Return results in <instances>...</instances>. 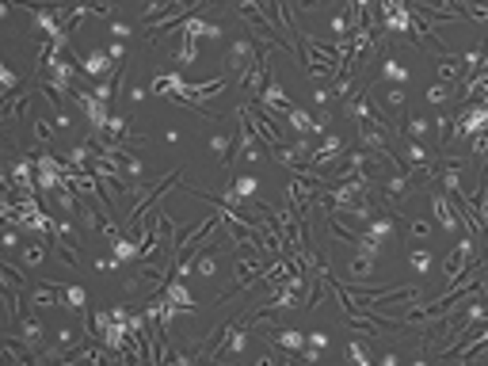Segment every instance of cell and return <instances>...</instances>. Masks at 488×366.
Here are the masks:
<instances>
[{
  "mask_svg": "<svg viewBox=\"0 0 488 366\" xmlns=\"http://www.w3.org/2000/svg\"><path fill=\"white\" fill-rule=\"evenodd\" d=\"M256 42H252L248 39V35H240V39L237 42H233L229 46V50H225V69H229V77H244V73H248L252 69V61H256Z\"/></svg>",
  "mask_w": 488,
  "mask_h": 366,
  "instance_id": "6",
  "label": "cell"
},
{
  "mask_svg": "<svg viewBox=\"0 0 488 366\" xmlns=\"http://www.w3.org/2000/svg\"><path fill=\"white\" fill-rule=\"evenodd\" d=\"M313 99H317V107H328V103H332V88H317Z\"/></svg>",
  "mask_w": 488,
  "mask_h": 366,
  "instance_id": "47",
  "label": "cell"
},
{
  "mask_svg": "<svg viewBox=\"0 0 488 366\" xmlns=\"http://www.w3.org/2000/svg\"><path fill=\"white\" fill-rule=\"evenodd\" d=\"M42 260H46V240L31 237V244H23V264L27 267H42Z\"/></svg>",
  "mask_w": 488,
  "mask_h": 366,
  "instance_id": "30",
  "label": "cell"
},
{
  "mask_svg": "<svg viewBox=\"0 0 488 366\" xmlns=\"http://www.w3.org/2000/svg\"><path fill=\"white\" fill-rule=\"evenodd\" d=\"M328 27H332V39H351V12H336Z\"/></svg>",
  "mask_w": 488,
  "mask_h": 366,
  "instance_id": "34",
  "label": "cell"
},
{
  "mask_svg": "<svg viewBox=\"0 0 488 366\" xmlns=\"http://www.w3.org/2000/svg\"><path fill=\"white\" fill-rule=\"evenodd\" d=\"M35 168H39V191H42V199H46V195H54L61 183H69V180H65V161H58L50 149H39V153H35Z\"/></svg>",
  "mask_w": 488,
  "mask_h": 366,
  "instance_id": "2",
  "label": "cell"
},
{
  "mask_svg": "<svg viewBox=\"0 0 488 366\" xmlns=\"http://www.w3.org/2000/svg\"><path fill=\"white\" fill-rule=\"evenodd\" d=\"M111 256H115L118 264H134V260H142V240H130L126 233H118V237L111 240Z\"/></svg>",
  "mask_w": 488,
  "mask_h": 366,
  "instance_id": "17",
  "label": "cell"
},
{
  "mask_svg": "<svg viewBox=\"0 0 488 366\" xmlns=\"http://www.w3.org/2000/svg\"><path fill=\"white\" fill-rule=\"evenodd\" d=\"M92 264H96V271H103V275H111V271H118V267H122L115 256H99V260H92Z\"/></svg>",
  "mask_w": 488,
  "mask_h": 366,
  "instance_id": "41",
  "label": "cell"
},
{
  "mask_svg": "<svg viewBox=\"0 0 488 366\" xmlns=\"http://www.w3.org/2000/svg\"><path fill=\"white\" fill-rule=\"evenodd\" d=\"M54 237H58V240H69V244H80V233L73 229V221H65V218L54 225Z\"/></svg>",
  "mask_w": 488,
  "mask_h": 366,
  "instance_id": "35",
  "label": "cell"
},
{
  "mask_svg": "<svg viewBox=\"0 0 488 366\" xmlns=\"http://www.w3.org/2000/svg\"><path fill=\"white\" fill-rule=\"evenodd\" d=\"M431 130H435L439 134V142H443V149L454 142V115H450V111H439L435 118H431Z\"/></svg>",
  "mask_w": 488,
  "mask_h": 366,
  "instance_id": "25",
  "label": "cell"
},
{
  "mask_svg": "<svg viewBox=\"0 0 488 366\" xmlns=\"http://www.w3.org/2000/svg\"><path fill=\"white\" fill-rule=\"evenodd\" d=\"M435 73L443 84H462L465 80V69H462V58H454V54H443V58L435 61Z\"/></svg>",
  "mask_w": 488,
  "mask_h": 366,
  "instance_id": "18",
  "label": "cell"
},
{
  "mask_svg": "<svg viewBox=\"0 0 488 366\" xmlns=\"http://www.w3.org/2000/svg\"><path fill=\"white\" fill-rule=\"evenodd\" d=\"M107 54H111V58H115V61H126V46H122V39H115V42H111V46H107Z\"/></svg>",
  "mask_w": 488,
  "mask_h": 366,
  "instance_id": "45",
  "label": "cell"
},
{
  "mask_svg": "<svg viewBox=\"0 0 488 366\" xmlns=\"http://www.w3.org/2000/svg\"><path fill=\"white\" fill-rule=\"evenodd\" d=\"M27 111H31V92H16V96H8L4 99V122H16V118H23Z\"/></svg>",
  "mask_w": 488,
  "mask_h": 366,
  "instance_id": "21",
  "label": "cell"
},
{
  "mask_svg": "<svg viewBox=\"0 0 488 366\" xmlns=\"http://www.w3.org/2000/svg\"><path fill=\"white\" fill-rule=\"evenodd\" d=\"M374 80H378V84H408L412 73L405 69V61H401V58H393V54H382L378 77H374Z\"/></svg>",
  "mask_w": 488,
  "mask_h": 366,
  "instance_id": "11",
  "label": "cell"
},
{
  "mask_svg": "<svg viewBox=\"0 0 488 366\" xmlns=\"http://www.w3.org/2000/svg\"><path fill=\"white\" fill-rule=\"evenodd\" d=\"M225 88H229V73H221V77H214V80H202V84H187L180 96H176V103H180V107H191V103H206V99L221 96Z\"/></svg>",
  "mask_w": 488,
  "mask_h": 366,
  "instance_id": "7",
  "label": "cell"
},
{
  "mask_svg": "<svg viewBox=\"0 0 488 366\" xmlns=\"http://www.w3.org/2000/svg\"><path fill=\"white\" fill-rule=\"evenodd\" d=\"M65 54H69V58L80 65V73H84V77H107V73H111V65H115V58H111L107 50L77 54V50H73V46H69V50H65Z\"/></svg>",
  "mask_w": 488,
  "mask_h": 366,
  "instance_id": "8",
  "label": "cell"
},
{
  "mask_svg": "<svg viewBox=\"0 0 488 366\" xmlns=\"http://www.w3.org/2000/svg\"><path fill=\"white\" fill-rule=\"evenodd\" d=\"M164 8H176V0H149L145 12H142V20H145V23H153V16H157V12H164Z\"/></svg>",
  "mask_w": 488,
  "mask_h": 366,
  "instance_id": "40",
  "label": "cell"
},
{
  "mask_svg": "<svg viewBox=\"0 0 488 366\" xmlns=\"http://www.w3.org/2000/svg\"><path fill=\"white\" fill-rule=\"evenodd\" d=\"M408 237L427 240L431 237V214H408Z\"/></svg>",
  "mask_w": 488,
  "mask_h": 366,
  "instance_id": "27",
  "label": "cell"
},
{
  "mask_svg": "<svg viewBox=\"0 0 488 366\" xmlns=\"http://www.w3.org/2000/svg\"><path fill=\"white\" fill-rule=\"evenodd\" d=\"M439 183H443V191L446 195H454L458 187H462V161H443V172H439Z\"/></svg>",
  "mask_w": 488,
  "mask_h": 366,
  "instance_id": "22",
  "label": "cell"
},
{
  "mask_svg": "<svg viewBox=\"0 0 488 366\" xmlns=\"http://www.w3.org/2000/svg\"><path fill=\"white\" fill-rule=\"evenodd\" d=\"M321 4H324V0H298V8H302V12H317Z\"/></svg>",
  "mask_w": 488,
  "mask_h": 366,
  "instance_id": "51",
  "label": "cell"
},
{
  "mask_svg": "<svg viewBox=\"0 0 488 366\" xmlns=\"http://www.w3.org/2000/svg\"><path fill=\"white\" fill-rule=\"evenodd\" d=\"M343 153H347V142L340 134H324L321 145L313 149V157H309V168H317V172H328V168L343 164Z\"/></svg>",
  "mask_w": 488,
  "mask_h": 366,
  "instance_id": "5",
  "label": "cell"
},
{
  "mask_svg": "<svg viewBox=\"0 0 488 366\" xmlns=\"http://www.w3.org/2000/svg\"><path fill=\"white\" fill-rule=\"evenodd\" d=\"M180 176H183V172H180V168H172V172H168V176H164V180H161V183H157V187H153V191H145V195H142V199H138V202H134V210H130V214H126V229H134V225H142V221H145V210H149V206H153V202H161V199H164V195H168V191H172V183H176V180H180Z\"/></svg>",
  "mask_w": 488,
  "mask_h": 366,
  "instance_id": "4",
  "label": "cell"
},
{
  "mask_svg": "<svg viewBox=\"0 0 488 366\" xmlns=\"http://www.w3.org/2000/svg\"><path fill=\"white\" fill-rule=\"evenodd\" d=\"M111 321H130V309L126 305H115V309H111Z\"/></svg>",
  "mask_w": 488,
  "mask_h": 366,
  "instance_id": "49",
  "label": "cell"
},
{
  "mask_svg": "<svg viewBox=\"0 0 488 366\" xmlns=\"http://www.w3.org/2000/svg\"><path fill=\"white\" fill-rule=\"evenodd\" d=\"M309 343L305 332H298V328H267V347H279V351H294L302 355V347Z\"/></svg>",
  "mask_w": 488,
  "mask_h": 366,
  "instance_id": "9",
  "label": "cell"
},
{
  "mask_svg": "<svg viewBox=\"0 0 488 366\" xmlns=\"http://www.w3.org/2000/svg\"><path fill=\"white\" fill-rule=\"evenodd\" d=\"M20 92V73L12 69V65H0V96H16Z\"/></svg>",
  "mask_w": 488,
  "mask_h": 366,
  "instance_id": "31",
  "label": "cell"
},
{
  "mask_svg": "<svg viewBox=\"0 0 488 366\" xmlns=\"http://www.w3.org/2000/svg\"><path fill=\"white\" fill-rule=\"evenodd\" d=\"M149 96V88H142V84H134V88H130V99H134V103H142Z\"/></svg>",
  "mask_w": 488,
  "mask_h": 366,
  "instance_id": "50",
  "label": "cell"
},
{
  "mask_svg": "<svg viewBox=\"0 0 488 366\" xmlns=\"http://www.w3.org/2000/svg\"><path fill=\"white\" fill-rule=\"evenodd\" d=\"M77 340H80V336L73 332V328H61V332H58V343L65 347V351H73V347H77Z\"/></svg>",
  "mask_w": 488,
  "mask_h": 366,
  "instance_id": "42",
  "label": "cell"
},
{
  "mask_svg": "<svg viewBox=\"0 0 488 366\" xmlns=\"http://www.w3.org/2000/svg\"><path fill=\"white\" fill-rule=\"evenodd\" d=\"M454 88H458V84H443V80H435V84H431V88L424 92V96H427L431 107H446V103L454 99Z\"/></svg>",
  "mask_w": 488,
  "mask_h": 366,
  "instance_id": "26",
  "label": "cell"
},
{
  "mask_svg": "<svg viewBox=\"0 0 488 366\" xmlns=\"http://www.w3.org/2000/svg\"><path fill=\"white\" fill-rule=\"evenodd\" d=\"M481 130H488V103L477 99V103H469V107H462L454 115V138L458 142H469V138L481 134Z\"/></svg>",
  "mask_w": 488,
  "mask_h": 366,
  "instance_id": "3",
  "label": "cell"
},
{
  "mask_svg": "<svg viewBox=\"0 0 488 366\" xmlns=\"http://www.w3.org/2000/svg\"><path fill=\"white\" fill-rule=\"evenodd\" d=\"M309 343H313V347H321V351H324V347H328V332H309Z\"/></svg>",
  "mask_w": 488,
  "mask_h": 366,
  "instance_id": "48",
  "label": "cell"
},
{
  "mask_svg": "<svg viewBox=\"0 0 488 366\" xmlns=\"http://www.w3.org/2000/svg\"><path fill=\"white\" fill-rule=\"evenodd\" d=\"M183 88H187L183 73H161V77H153V96H168V99H176Z\"/></svg>",
  "mask_w": 488,
  "mask_h": 366,
  "instance_id": "19",
  "label": "cell"
},
{
  "mask_svg": "<svg viewBox=\"0 0 488 366\" xmlns=\"http://www.w3.org/2000/svg\"><path fill=\"white\" fill-rule=\"evenodd\" d=\"M4 248H8V252L20 248V229H16V225H8V233H4Z\"/></svg>",
  "mask_w": 488,
  "mask_h": 366,
  "instance_id": "43",
  "label": "cell"
},
{
  "mask_svg": "<svg viewBox=\"0 0 488 366\" xmlns=\"http://www.w3.org/2000/svg\"><path fill=\"white\" fill-rule=\"evenodd\" d=\"M31 134H35V142L46 149V145H50V138L58 134V126H54V118H31Z\"/></svg>",
  "mask_w": 488,
  "mask_h": 366,
  "instance_id": "29",
  "label": "cell"
},
{
  "mask_svg": "<svg viewBox=\"0 0 488 366\" xmlns=\"http://www.w3.org/2000/svg\"><path fill=\"white\" fill-rule=\"evenodd\" d=\"M107 35H111V39H126V35H130V27H126V23H118V20H111Z\"/></svg>",
  "mask_w": 488,
  "mask_h": 366,
  "instance_id": "44",
  "label": "cell"
},
{
  "mask_svg": "<svg viewBox=\"0 0 488 366\" xmlns=\"http://www.w3.org/2000/svg\"><path fill=\"white\" fill-rule=\"evenodd\" d=\"M54 126H58V130H69V126H73L69 111H54Z\"/></svg>",
  "mask_w": 488,
  "mask_h": 366,
  "instance_id": "46",
  "label": "cell"
},
{
  "mask_svg": "<svg viewBox=\"0 0 488 366\" xmlns=\"http://www.w3.org/2000/svg\"><path fill=\"white\" fill-rule=\"evenodd\" d=\"M61 305L73 309V313H84V305H88V290H84L80 283L65 286V290H61Z\"/></svg>",
  "mask_w": 488,
  "mask_h": 366,
  "instance_id": "24",
  "label": "cell"
},
{
  "mask_svg": "<svg viewBox=\"0 0 488 366\" xmlns=\"http://www.w3.org/2000/svg\"><path fill=\"white\" fill-rule=\"evenodd\" d=\"M347 359L359 362V366H370V351H366L359 340H351V343H347Z\"/></svg>",
  "mask_w": 488,
  "mask_h": 366,
  "instance_id": "38",
  "label": "cell"
},
{
  "mask_svg": "<svg viewBox=\"0 0 488 366\" xmlns=\"http://www.w3.org/2000/svg\"><path fill=\"white\" fill-rule=\"evenodd\" d=\"M347 271H351L355 279H370V275H374V256H362V252H355L351 264H347Z\"/></svg>",
  "mask_w": 488,
  "mask_h": 366,
  "instance_id": "32",
  "label": "cell"
},
{
  "mask_svg": "<svg viewBox=\"0 0 488 366\" xmlns=\"http://www.w3.org/2000/svg\"><path fill=\"white\" fill-rule=\"evenodd\" d=\"M172 58H176V65H180V69H191V65L199 61V39H187V35H183V42L176 46Z\"/></svg>",
  "mask_w": 488,
  "mask_h": 366,
  "instance_id": "23",
  "label": "cell"
},
{
  "mask_svg": "<svg viewBox=\"0 0 488 366\" xmlns=\"http://www.w3.org/2000/svg\"><path fill=\"white\" fill-rule=\"evenodd\" d=\"M164 294L172 298V302L183 309V313H195V309H199V302H195V298H191V290H187V283H183L180 275H172V279H168V283H164Z\"/></svg>",
  "mask_w": 488,
  "mask_h": 366,
  "instance_id": "16",
  "label": "cell"
},
{
  "mask_svg": "<svg viewBox=\"0 0 488 366\" xmlns=\"http://www.w3.org/2000/svg\"><path fill=\"white\" fill-rule=\"evenodd\" d=\"M408 267L416 271V275H427V267H431V252H427V248H408Z\"/></svg>",
  "mask_w": 488,
  "mask_h": 366,
  "instance_id": "33",
  "label": "cell"
},
{
  "mask_svg": "<svg viewBox=\"0 0 488 366\" xmlns=\"http://www.w3.org/2000/svg\"><path fill=\"white\" fill-rule=\"evenodd\" d=\"M401 130H405V138H416V142H424V138L431 134V122H427L424 115H408Z\"/></svg>",
  "mask_w": 488,
  "mask_h": 366,
  "instance_id": "28",
  "label": "cell"
},
{
  "mask_svg": "<svg viewBox=\"0 0 488 366\" xmlns=\"http://www.w3.org/2000/svg\"><path fill=\"white\" fill-rule=\"evenodd\" d=\"M195 271H199V275H206V279H210L214 271H218V260H214V256H206V252H199V256H195Z\"/></svg>",
  "mask_w": 488,
  "mask_h": 366,
  "instance_id": "39",
  "label": "cell"
},
{
  "mask_svg": "<svg viewBox=\"0 0 488 366\" xmlns=\"http://www.w3.org/2000/svg\"><path fill=\"white\" fill-rule=\"evenodd\" d=\"M252 103H256V107L264 111V115H275V118H286L290 111L298 107V103H294V99H290L286 92H283V84H279V77H275V73H271V80L264 84V92H260V96L252 99Z\"/></svg>",
  "mask_w": 488,
  "mask_h": 366,
  "instance_id": "1",
  "label": "cell"
},
{
  "mask_svg": "<svg viewBox=\"0 0 488 366\" xmlns=\"http://www.w3.org/2000/svg\"><path fill=\"white\" fill-rule=\"evenodd\" d=\"M240 16H244V23H252L260 35H264V39H271V31H275V20H271V16L256 4V0H240Z\"/></svg>",
  "mask_w": 488,
  "mask_h": 366,
  "instance_id": "13",
  "label": "cell"
},
{
  "mask_svg": "<svg viewBox=\"0 0 488 366\" xmlns=\"http://www.w3.org/2000/svg\"><path fill=\"white\" fill-rule=\"evenodd\" d=\"M431 221H439L446 233H458V210L450 202V195H431Z\"/></svg>",
  "mask_w": 488,
  "mask_h": 366,
  "instance_id": "12",
  "label": "cell"
},
{
  "mask_svg": "<svg viewBox=\"0 0 488 366\" xmlns=\"http://www.w3.org/2000/svg\"><path fill=\"white\" fill-rule=\"evenodd\" d=\"M180 31L187 35V39H221V31H225V27L221 23H210V20H202V16L199 12H195V16H187V20H180Z\"/></svg>",
  "mask_w": 488,
  "mask_h": 366,
  "instance_id": "10",
  "label": "cell"
},
{
  "mask_svg": "<svg viewBox=\"0 0 488 366\" xmlns=\"http://www.w3.org/2000/svg\"><path fill=\"white\" fill-rule=\"evenodd\" d=\"M469 145H473V157H477V161H481V168H484V157H488V130L473 134V138H469Z\"/></svg>",
  "mask_w": 488,
  "mask_h": 366,
  "instance_id": "36",
  "label": "cell"
},
{
  "mask_svg": "<svg viewBox=\"0 0 488 366\" xmlns=\"http://www.w3.org/2000/svg\"><path fill=\"white\" fill-rule=\"evenodd\" d=\"M401 142H405V153H401V161H405L408 168H431L435 153H427L424 142H416V138H401Z\"/></svg>",
  "mask_w": 488,
  "mask_h": 366,
  "instance_id": "15",
  "label": "cell"
},
{
  "mask_svg": "<svg viewBox=\"0 0 488 366\" xmlns=\"http://www.w3.org/2000/svg\"><path fill=\"white\" fill-rule=\"evenodd\" d=\"M20 340H23L27 347H42L46 328H42L39 317H20Z\"/></svg>",
  "mask_w": 488,
  "mask_h": 366,
  "instance_id": "20",
  "label": "cell"
},
{
  "mask_svg": "<svg viewBox=\"0 0 488 366\" xmlns=\"http://www.w3.org/2000/svg\"><path fill=\"white\" fill-rule=\"evenodd\" d=\"M362 233H366L370 240L386 244V240L393 237V233H397V218H393V214H386V210H378L370 221H366V229H362Z\"/></svg>",
  "mask_w": 488,
  "mask_h": 366,
  "instance_id": "14",
  "label": "cell"
},
{
  "mask_svg": "<svg viewBox=\"0 0 488 366\" xmlns=\"http://www.w3.org/2000/svg\"><path fill=\"white\" fill-rule=\"evenodd\" d=\"M107 328H111V309H96V313H92V332H96V340L107 332Z\"/></svg>",
  "mask_w": 488,
  "mask_h": 366,
  "instance_id": "37",
  "label": "cell"
}]
</instances>
